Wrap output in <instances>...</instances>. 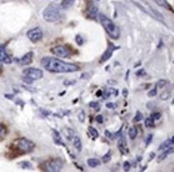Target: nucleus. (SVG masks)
<instances>
[{
	"label": "nucleus",
	"mask_w": 174,
	"mask_h": 172,
	"mask_svg": "<svg viewBox=\"0 0 174 172\" xmlns=\"http://www.w3.org/2000/svg\"><path fill=\"white\" fill-rule=\"evenodd\" d=\"M123 170L125 172H128L130 170V163L129 161H124L123 164Z\"/></svg>",
	"instance_id": "obj_27"
},
{
	"label": "nucleus",
	"mask_w": 174,
	"mask_h": 172,
	"mask_svg": "<svg viewBox=\"0 0 174 172\" xmlns=\"http://www.w3.org/2000/svg\"><path fill=\"white\" fill-rule=\"evenodd\" d=\"M111 159V151H108L105 155L103 156V163H108Z\"/></svg>",
	"instance_id": "obj_24"
},
{
	"label": "nucleus",
	"mask_w": 174,
	"mask_h": 172,
	"mask_svg": "<svg viewBox=\"0 0 174 172\" xmlns=\"http://www.w3.org/2000/svg\"><path fill=\"white\" fill-rule=\"evenodd\" d=\"M127 94H128L127 89H124V90H123V96H124V97H127Z\"/></svg>",
	"instance_id": "obj_41"
},
{
	"label": "nucleus",
	"mask_w": 174,
	"mask_h": 172,
	"mask_svg": "<svg viewBox=\"0 0 174 172\" xmlns=\"http://www.w3.org/2000/svg\"><path fill=\"white\" fill-rule=\"evenodd\" d=\"M90 107L98 108V107H99V104L97 103V102H91V103H90Z\"/></svg>",
	"instance_id": "obj_35"
},
{
	"label": "nucleus",
	"mask_w": 174,
	"mask_h": 172,
	"mask_svg": "<svg viewBox=\"0 0 174 172\" xmlns=\"http://www.w3.org/2000/svg\"><path fill=\"white\" fill-rule=\"evenodd\" d=\"M41 64L47 71L55 72V73H71V72H76L79 70V67L77 65L65 63L56 57H50V56L43 57L41 61Z\"/></svg>",
	"instance_id": "obj_1"
},
{
	"label": "nucleus",
	"mask_w": 174,
	"mask_h": 172,
	"mask_svg": "<svg viewBox=\"0 0 174 172\" xmlns=\"http://www.w3.org/2000/svg\"><path fill=\"white\" fill-rule=\"evenodd\" d=\"M43 71L39 68H34V67H29L23 70V76L26 78H29L30 80L37 81L43 78Z\"/></svg>",
	"instance_id": "obj_6"
},
{
	"label": "nucleus",
	"mask_w": 174,
	"mask_h": 172,
	"mask_svg": "<svg viewBox=\"0 0 174 172\" xmlns=\"http://www.w3.org/2000/svg\"><path fill=\"white\" fill-rule=\"evenodd\" d=\"M152 138H153V135H149V136H147V139H146V142H145V144H150L151 141H152Z\"/></svg>",
	"instance_id": "obj_39"
},
{
	"label": "nucleus",
	"mask_w": 174,
	"mask_h": 172,
	"mask_svg": "<svg viewBox=\"0 0 174 172\" xmlns=\"http://www.w3.org/2000/svg\"><path fill=\"white\" fill-rule=\"evenodd\" d=\"M106 106H107L108 108H113V107H114V104L112 103V102H110V103H107V104H106Z\"/></svg>",
	"instance_id": "obj_40"
},
{
	"label": "nucleus",
	"mask_w": 174,
	"mask_h": 172,
	"mask_svg": "<svg viewBox=\"0 0 174 172\" xmlns=\"http://www.w3.org/2000/svg\"><path fill=\"white\" fill-rule=\"evenodd\" d=\"M62 134H63V136L64 137H66V139L67 140H72L74 138V131L69 128L62 129Z\"/></svg>",
	"instance_id": "obj_14"
},
{
	"label": "nucleus",
	"mask_w": 174,
	"mask_h": 172,
	"mask_svg": "<svg viewBox=\"0 0 174 172\" xmlns=\"http://www.w3.org/2000/svg\"><path fill=\"white\" fill-rule=\"evenodd\" d=\"M4 134H5V129L2 124H0V138H2L4 136Z\"/></svg>",
	"instance_id": "obj_31"
},
{
	"label": "nucleus",
	"mask_w": 174,
	"mask_h": 172,
	"mask_svg": "<svg viewBox=\"0 0 174 172\" xmlns=\"http://www.w3.org/2000/svg\"><path fill=\"white\" fill-rule=\"evenodd\" d=\"M136 74H137V76H144V74H145V71H144V69H140L139 71H137Z\"/></svg>",
	"instance_id": "obj_37"
},
{
	"label": "nucleus",
	"mask_w": 174,
	"mask_h": 172,
	"mask_svg": "<svg viewBox=\"0 0 174 172\" xmlns=\"http://www.w3.org/2000/svg\"><path fill=\"white\" fill-rule=\"evenodd\" d=\"M119 150L121 151V153L123 155H126L128 153V150L126 148V140L124 137H121L119 140Z\"/></svg>",
	"instance_id": "obj_13"
},
{
	"label": "nucleus",
	"mask_w": 174,
	"mask_h": 172,
	"mask_svg": "<svg viewBox=\"0 0 174 172\" xmlns=\"http://www.w3.org/2000/svg\"><path fill=\"white\" fill-rule=\"evenodd\" d=\"M170 144H171L170 139H169V140H166V141H165L163 144H161V146L159 147V150L161 151V150H166V149L170 148Z\"/></svg>",
	"instance_id": "obj_23"
},
{
	"label": "nucleus",
	"mask_w": 174,
	"mask_h": 172,
	"mask_svg": "<svg viewBox=\"0 0 174 172\" xmlns=\"http://www.w3.org/2000/svg\"><path fill=\"white\" fill-rule=\"evenodd\" d=\"M137 129L135 128V127H131V128L128 130V135H129L130 139H135L136 137H137Z\"/></svg>",
	"instance_id": "obj_20"
},
{
	"label": "nucleus",
	"mask_w": 174,
	"mask_h": 172,
	"mask_svg": "<svg viewBox=\"0 0 174 172\" xmlns=\"http://www.w3.org/2000/svg\"><path fill=\"white\" fill-rule=\"evenodd\" d=\"M166 85H167V81L166 80H159L157 83H156V86H157V87H159V88L165 87Z\"/></svg>",
	"instance_id": "obj_26"
},
{
	"label": "nucleus",
	"mask_w": 174,
	"mask_h": 172,
	"mask_svg": "<svg viewBox=\"0 0 174 172\" xmlns=\"http://www.w3.org/2000/svg\"><path fill=\"white\" fill-rule=\"evenodd\" d=\"M27 36H28V38L32 43H37V42H40L43 38V31H42L41 28L37 27V28H33L31 30H29L28 32H27Z\"/></svg>",
	"instance_id": "obj_7"
},
{
	"label": "nucleus",
	"mask_w": 174,
	"mask_h": 172,
	"mask_svg": "<svg viewBox=\"0 0 174 172\" xmlns=\"http://www.w3.org/2000/svg\"><path fill=\"white\" fill-rule=\"evenodd\" d=\"M53 140H55L56 144H60L62 147H65L64 144H63V141H62V137L60 136V133L57 132L56 130H53Z\"/></svg>",
	"instance_id": "obj_16"
},
{
	"label": "nucleus",
	"mask_w": 174,
	"mask_h": 172,
	"mask_svg": "<svg viewBox=\"0 0 174 172\" xmlns=\"http://www.w3.org/2000/svg\"><path fill=\"white\" fill-rule=\"evenodd\" d=\"M97 16H98V19L101 21V26L104 27L109 37H111L112 40H117L120 37V29L117 28V24L104 14H98Z\"/></svg>",
	"instance_id": "obj_3"
},
{
	"label": "nucleus",
	"mask_w": 174,
	"mask_h": 172,
	"mask_svg": "<svg viewBox=\"0 0 174 172\" xmlns=\"http://www.w3.org/2000/svg\"><path fill=\"white\" fill-rule=\"evenodd\" d=\"M105 135L107 137H109V138H113V135H112V134H111V133L109 132V131H106L105 132Z\"/></svg>",
	"instance_id": "obj_38"
},
{
	"label": "nucleus",
	"mask_w": 174,
	"mask_h": 172,
	"mask_svg": "<svg viewBox=\"0 0 174 172\" xmlns=\"http://www.w3.org/2000/svg\"><path fill=\"white\" fill-rule=\"evenodd\" d=\"M73 146L74 148L76 149L77 151L80 152L81 150H82V142H81V139L79 136H74L73 138Z\"/></svg>",
	"instance_id": "obj_15"
},
{
	"label": "nucleus",
	"mask_w": 174,
	"mask_h": 172,
	"mask_svg": "<svg viewBox=\"0 0 174 172\" xmlns=\"http://www.w3.org/2000/svg\"><path fill=\"white\" fill-rule=\"evenodd\" d=\"M74 2H75V0H63L62 4H61V8L63 9V10L69 9L74 4Z\"/></svg>",
	"instance_id": "obj_19"
},
{
	"label": "nucleus",
	"mask_w": 174,
	"mask_h": 172,
	"mask_svg": "<svg viewBox=\"0 0 174 172\" xmlns=\"http://www.w3.org/2000/svg\"><path fill=\"white\" fill-rule=\"evenodd\" d=\"M153 1H154V2L157 4V5H159V7L167 9V10H169V11H171V12H174L173 8L171 7L170 3H169L167 0H153Z\"/></svg>",
	"instance_id": "obj_12"
},
{
	"label": "nucleus",
	"mask_w": 174,
	"mask_h": 172,
	"mask_svg": "<svg viewBox=\"0 0 174 172\" xmlns=\"http://www.w3.org/2000/svg\"><path fill=\"white\" fill-rule=\"evenodd\" d=\"M51 52L55 55L59 56V57H69L71 56V52L69 51V49L65 48L64 46H56L51 48Z\"/></svg>",
	"instance_id": "obj_8"
},
{
	"label": "nucleus",
	"mask_w": 174,
	"mask_h": 172,
	"mask_svg": "<svg viewBox=\"0 0 174 172\" xmlns=\"http://www.w3.org/2000/svg\"><path fill=\"white\" fill-rule=\"evenodd\" d=\"M32 57H33V52H28V53H26L23 57H20L19 60H18V64L23 65V66L29 65L32 62Z\"/></svg>",
	"instance_id": "obj_10"
},
{
	"label": "nucleus",
	"mask_w": 174,
	"mask_h": 172,
	"mask_svg": "<svg viewBox=\"0 0 174 172\" xmlns=\"http://www.w3.org/2000/svg\"><path fill=\"white\" fill-rule=\"evenodd\" d=\"M63 168V160L60 158H53L46 163L45 171L46 172H60Z\"/></svg>",
	"instance_id": "obj_5"
},
{
	"label": "nucleus",
	"mask_w": 174,
	"mask_h": 172,
	"mask_svg": "<svg viewBox=\"0 0 174 172\" xmlns=\"http://www.w3.org/2000/svg\"><path fill=\"white\" fill-rule=\"evenodd\" d=\"M87 163H88V166L91 167V168H95V167H98L101 165V161L97 158H89L87 160Z\"/></svg>",
	"instance_id": "obj_18"
},
{
	"label": "nucleus",
	"mask_w": 174,
	"mask_h": 172,
	"mask_svg": "<svg viewBox=\"0 0 174 172\" xmlns=\"http://www.w3.org/2000/svg\"><path fill=\"white\" fill-rule=\"evenodd\" d=\"M142 119H143V115H142L140 112H137L136 116L134 117V121L135 122H139V121H141Z\"/></svg>",
	"instance_id": "obj_25"
},
{
	"label": "nucleus",
	"mask_w": 174,
	"mask_h": 172,
	"mask_svg": "<svg viewBox=\"0 0 174 172\" xmlns=\"http://www.w3.org/2000/svg\"><path fill=\"white\" fill-rule=\"evenodd\" d=\"M170 141H171V144H174V136H172V137H171Z\"/></svg>",
	"instance_id": "obj_43"
},
{
	"label": "nucleus",
	"mask_w": 174,
	"mask_h": 172,
	"mask_svg": "<svg viewBox=\"0 0 174 172\" xmlns=\"http://www.w3.org/2000/svg\"><path fill=\"white\" fill-rule=\"evenodd\" d=\"M160 117H161L160 113H154V114H152V115H151V118H152V119H153L154 121L155 120H158Z\"/></svg>",
	"instance_id": "obj_29"
},
{
	"label": "nucleus",
	"mask_w": 174,
	"mask_h": 172,
	"mask_svg": "<svg viewBox=\"0 0 174 172\" xmlns=\"http://www.w3.org/2000/svg\"><path fill=\"white\" fill-rule=\"evenodd\" d=\"M173 104H174V100H173Z\"/></svg>",
	"instance_id": "obj_45"
},
{
	"label": "nucleus",
	"mask_w": 174,
	"mask_h": 172,
	"mask_svg": "<svg viewBox=\"0 0 174 172\" xmlns=\"http://www.w3.org/2000/svg\"><path fill=\"white\" fill-rule=\"evenodd\" d=\"M1 68H2V63L0 62V70H1Z\"/></svg>",
	"instance_id": "obj_44"
},
{
	"label": "nucleus",
	"mask_w": 174,
	"mask_h": 172,
	"mask_svg": "<svg viewBox=\"0 0 174 172\" xmlns=\"http://www.w3.org/2000/svg\"><path fill=\"white\" fill-rule=\"evenodd\" d=\"M144 124H145L146 128H154L155 121L150 117V118H146L145 120H144Z\"/></svg>",
	"instance_id": "obj_21"
},
{
	"label": "nucleus",
	"mask_w": 174,
	"mask_h": 172,
	"mask_svg": "<svg viewBox=\"0 0 174 172\" xmlns=\"http://www.w3.org/2000/svg\"><path fill=\"white\" fill-rule=\"evenodd\" d=\"M89 132H90V134L94 137V138H97V137L99 136V134H98V132H97V130L95 128H93V127H90Z\"/></svg>",
	"instance_id": "obj_22"
},
{
	"label": "nucleus",
	"mask_w": 174,
	"mask_h": 172,
	"mask_svg": "<svg viewBox=\"0 0 174 172\" xmlns=\"http://www.w3.org/2000/svg\"><path fill=\"white\" fill-rule=\"evenodd\" d=\"M156 95H157V88H154L149 92V97H155Z\"/></svg>",
	"instance_id": "obj_33"
},
{
	"label": "nucleus",
	"mask_w": 174,
	"mask_h": 172,
	"mask_svg": "<svg viewBox=\"0 0 174 172\" xmlns=\"http://www.w3.org/2000/svg\"><path fill=\"white\" fill-rule=\"evenodd\" d=\"M76 42H77L78 45H82V43H83V40H82V38H81L80 35H77L76 36Z\"/></svg>",
	"instance_id": "obj_36"
},
{
	"label": "nucleus",
	"mask_w": 174,
	"mask_h": 172,
	"mask_svg": "<svg viewBox=\"0 0 174 172\" xmlns=\"http://www.w3.org/2000/svg\"><path fill=\"white\" fill-rule=\"evenodd\" d=\"M85 112H83V111H81V112L78 114V119H79L80 122H83V121H85Z\"/></svg>",
	"instance_id": "obj_28"
},
{
	"label": "nucleus",
	"mask_w": 174,
	"mask_h": 172,
	"mask_svg": "<svg viewBox=\"0 0 174 172\" xmlns=\"http://www.w3.org/2000/svg\"><path fill=\"white\" fill-rule=\"evenodd\" d=\"M63 13H62V8L59 4L50 3L48 4L45 10L43 11V18L47 22H56L62 19Z\"/></svg>",
	"instance_id": "obj_2"
},
{
	"label": "nucleus",
	"mask_w": 174,
	"mask_h": 172,
	"mask_svg": "<svg viewBox=\"0 0 174 172\" xmlns=\"http://www.w3.org/2000/svg\"><path fill=\"white\" fill-rule=\"evenodd\" d=\"M0 62L4 63V64H11L12 63V59L9 55L7 49L3 45H0Z\"/></svg>",
	"instance_id": "obj_9"
},
{
	"label": "nucleus",
	"mask_w": 174,
	"mask_h": 172,
	"mask_svg": "<svg viewBox=\"0 0 174 172\" xmlns=\"http://www.w3.org/2000/svg\"><path fill=\"white\" fill-rule=\"evenodd\" d=\"M174 152V149L173 148H168V149H166L163 152L160 154V155L158 156V158H157V160H158V163H160L161 160H163L165 158H166L167 156L169 155V154H171V153H173Z\"/></svg>",
	"instance_id": "obj_17"
},
{
	"label": "nucleus",
	"mask_w": 174,
	"mask_h": 172,
	"mask_svg": "<svg viewBox=\"0 0 174 172\" xmlns=\"http://www.w3.org/2000/svg\"><path fill=\"white\" fill-rule=\"evenodd\" d=\"M160 98H161L162 100H167V99L169 98V92H168V90H167V92H163L161 95H160Z\"/></svg>",
	"instance_id": "obj_30"
},
{
	"label": "nucleus",
	"mask_w": 174,
	"mask_h": 172,
	"mask_svg": "<svg viewBox=\"0 0 174 172\" xmlns=\"http://www.w3.org/2000/svg\"><path fill=\"white\" fill-rule=\"evenodd\" d=\"M95 120H96L98 123H103V122H104V117H103V115H97Z\"/></svg>",
	"instance_id": "obj_34"
},
{
	"label": "nucleus",
	"mask_w": 174,
	"mask_h": 172,
	"mask_svg": "<svg viewBox=\"0 0 174 172\" xmlns=\"http://www.w3.org/2000/svg\"><path fill=\"white\" fill-rule=\"evenodd\" d=\"M96 96L97 97H101V90H98V92H96Z\"/></svg>",
	"instance_id": "obj_42"
},
{
	"label": "nucleus",
	"mask_w": 174,
	"mask_h": 172,
	"mask_svg": "<svg viewBox=\"0 0 174 172\" xmlns=\"http://www.w3.org/2000/svg\"><path fill=\"white\" fill-rule=\"evenodd\" d=\"M23 168H29V169H32V166L29 164L28 161H23V164L20 165Z\"/></svg>",
	"instance_id": "obj_32"
},
{
	"label": "nucleus",
	"mask_w": 174,
	"mask_h": 172,
	"mask_svg": "<svg viewBox=\"0 0 174 172\" xmlns=\"http://www.w3.org/2000/svg\"><path fill=\"white\" fill-rule=\"evenodd\" d=\"M115 49H117V47H114V46H112V45H110V47L106 50L105 53H104V54H103V56L101 57V63L109 60L110 57H111V55H112V52H113V50H115Z\"/></svg>",
	"instance_id": "obj_11"
},
{
	"label": "nucleus",
	"mask_w": 174,
	"mask_h": 172,
	"mask_svg": "<svg viewBox=\"0 0 174 172\" xmlns=\"http://www.w3.org/2000/svg\"><path fill=\"white\" fill-rule=\"evenodd\" d=\"M14 146L21 153H29L34 149V144H33L32 141L27 139V138H24V137L15 140L14 141Z\"/></svg>",
	"instance_id": "obj_4"
}]
</instances>
